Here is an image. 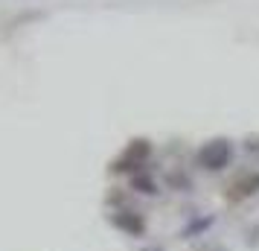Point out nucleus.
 I'll return each mask as SVG.
<instances>
[{"mask_svg": "<svg viewBox=\"0 0 259 251\" xmlns=\"http://www.w3.org/2000/svg\"><path fill=\"white\" fill-rule=\"evenodd\" d=\"M149 152H152L149 140H134V144H131V149L125 152V158L119 161V167H117V169H125V164H134V167H140L143 161L149 158Z\"/></svg>", "mask_w": 259, "mask_h": 251, "instance_id": "nucleus-5", "label": "nucleus"}, {"mask_svg": "<svg viewBox=\"0 0 259 251\" xmlns=\"http://www.w3.org/2000/svg\"><path fill=\"white\" fill-rule=\"evenodd\" d=\"M146 251H160V248H146Z\"/></svg>", "mask_w": 259, "mask_h": 251, "instance_id": "nucleus-8", "label": "nucleus"}, {"mask_svg": "<svg viewBox=\"0 0 259 251\" xmlns=\"http://www.w3.org/2000/svg\"><path fill=\"white\" fill-rule=\"evenodd\" d=\"M245 149H247V152H259V137H247Z\"/></svg>", "mask_w": 259, "mask_h": 251, "instance_id": "nucleus-7", "label": "nucleus"}, {"mask_svg": "<svg viewBox=\"0 0 259 251\" xmlns=\"http://www.w3.org/2000/svg\"><path fill=\"white\" fill-rule=\"evenodd\" d=\"M134 187L140 193H146V196H154V193H157V184H154L149 175H137V178H134Z\"/></svg>", "mask_w": 259, "mask_h": 251, "instance_id": "nucleus-6", "label": "nucleus"}, {"mask_svg": "<svg viewBox=\"0 0 259 251\" xmlns=\"http://www.w3.org/2000/svg\"><path fill=\"white\" fill-rule=\"evenodd\" d=\"M259 193V172H239L230 184H227V202H245L250 196H256Z\"/></svg>", "mask_w": 259, "mask_h": 251, "instance_id": "nucleus-2", "label": "nucleus"}, {"mask_svg": "<svg viewBox=\"0 0 259 251\" xmlns=\"http://www.w3.org/2000/svg\"><path fill=\"white\" fill-rule=\"evenodd\" d=\"M233 161V140L227 137H212L198 149V167L207 172H224Z\"/></svg>", "mask_w": 259, "mask_h": 251, "instance_id": "nucleus-1", "label": "nucleus"}, {"mask_svg": "<svg viewBox=\"0 0 259 251\" xmlns=\"http://www.w3.org/2000/svg\"><path fill=\"white\" fill-rule=\"evenodd\" d=\"M114 225L122 228L125 234H131V237H140L143 231H146V219H143L140 213H131V210H122V213L114 216Z\"/></svg>", "mask_w": 259, "mask_h": 251, "instance_id": "nucleus-4", "label": "nucleus"}, {"mask_svg": "<svg viewBox=\"0 0 259 251\" xmlns=\"http://www.w3.org/2000/svg\"><path fill=\"white\" fill-rule=\"evenodd\" d=\"M212 225H215V213H201V216H195V219H189L187 225L181 228V239L204 237V234H210Z\"/></svg>", "mask_w": 259, "mask_h": 251, "instance_id": "nucleus-3", "label": "nucleus"}]
</instances>
